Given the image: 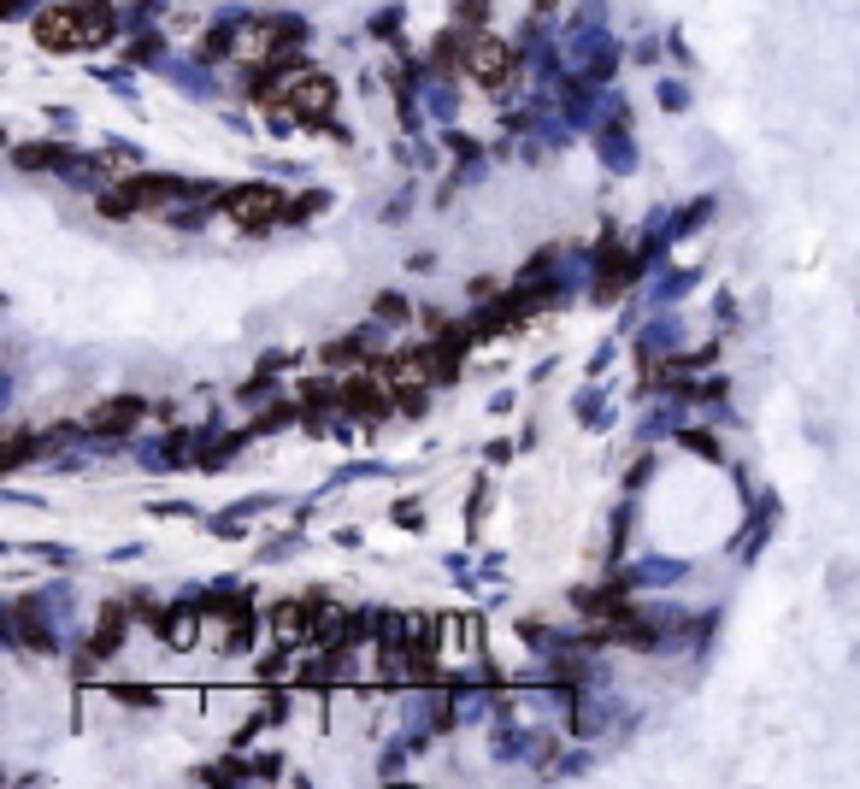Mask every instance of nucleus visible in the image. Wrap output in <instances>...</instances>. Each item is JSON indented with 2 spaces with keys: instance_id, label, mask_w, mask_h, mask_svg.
I'll return each instance as SVG.
<instances>
[{
  "instance_id": "1",
  "label": "nucleus",
  "mask_w": 860,
  "mask_h": 789,
  "mask_svg": "<svg viewBox=\"0 0 860 789\" xmlns=\"http://www.w3.org/2000/svg\"><path fill=\"white\" fill-rule=\"evenodd\" d=\"M472 71L483 82H501L507 77V48H501V41H478V48H472Z\"/></svg>"
}]
</instances>
